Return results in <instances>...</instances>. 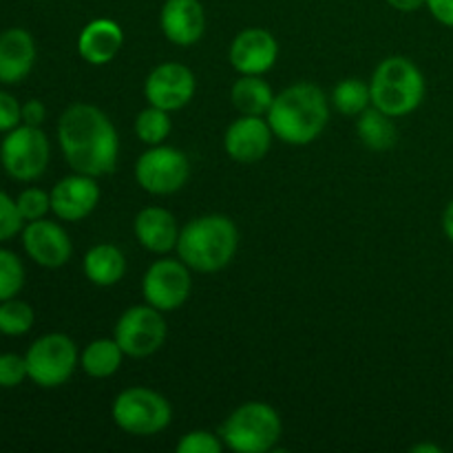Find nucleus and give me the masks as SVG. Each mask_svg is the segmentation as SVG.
Here are the masks:
<instances>
[{
	"label": "nucleus",
	"instance_id": "obj_19",
	"mask_svg": "<svg viewBox=\"0 0 453 453\" xmlns=\"http://www.w3.org/2000/svg\"><path fill=\"white\" fill-rule=\"evenodd\" d=\"M124 47L122 27L109 18L91 20L78 35V53L84 62L93 66L109 65L118 58Z\"/></svg>",
	"mask_w": 453,
	"mask_h": 453
},
{
	"label": "nucleus",
	"instance_id": "obj_13",
	"mask_svg": "<svg viewBox=\"0 0 453 453\" xmlns=\"http://www.w3.org/2000/svg\"><path fill=\"white\" fill-rule=\"evenodd\" d=\"M20 239L27 257L42 268H62L65 264H69L71 255H73V242H71L69 233L47 217L27 221Z\"/></svg>",
	"mask_w": 453,
	"mask_h": 453
},
{
	"label": "nucleus",
	"instance_id": "obj_17",
	"mask_svg": "<svg viewBox=\"0 0 453 453\" xmlns=\"http://www.w3.org/2000/svg\"><path fill=\"white\" fill-rule=\"evenodd\" d=\"M159 25L168 42L193 47L206 31V13L199 0H166L159 13Z\"/></svg>",
	"mask_w": 453,
	"mask_h": 453
},
{
	"label": "nucleus",
	"instance_id": "obj_4",
	"mask_svg": "<svg viewBox=\"0 0 453 453\" xmlns=\"http://www.w3.org/2000/svg\"><path fill=\"white\" fill-rule=\"evenodd\" d=\"M372 106L388 113L389 118H405L414 113L425 100L423 71L414 60L405 56L385 58L374 69L370 80Z\"/></svg>",
	"mask_w": 453,
	"mask_h": 453
},
{
	"label": "nucleus",
	"instance_id": "obj_28",
	"mask_svg": "<svg viewBox=\"0 0 453 453\" xmlns=\"http://www.w3.org/2000/svg\"><path fill=\"white\" fill-rule=\"evenodd\" d=\"M25 264L9 248H0V301L13 299L25 288Z\"/></svg>",
	"mask_w": 453,
	"mask_h": 453
},
{
	"label": "nucleus",
	"instance_id": "obj_32",
	"mask_svg": "<svg viewBox=\"0 0 453 453\" xmlns=\"http://www.w3.org/2000/svg\"><path fill=\"white\" fill-rule=\"evenodd\" d=\"M27 379H29V372H27L25 357L13 352L0 354V388L3 389L20 388Z\"/></svg>",
	"mask_w": 453,
	"mask_h": 453
},
{
	"label": "nucleus",
	"instance_id": "obj_20",
	"mask_svg": "<svg viewBox=\"0 0 453 453\" xmlns=\"http://www.w3.org/2000/svg\"><path fill=\"white\" fill-rule=\"evenodd\" d=\"M133 230H135L137 242L153 255H168L175 250L177 239H180L175 215L159 206H149L137 212Z\"/></svg>",
	"mask_w": 453,
	"mask_h": 453
},
{
	"label": "nucleus",
	"instance_id": "obj_5",
	"mask_svg": "<svg viewBox=\"0 0 453 453\" xmlns=\"http://www.w3.org/2000/svg\"><path fill=\"white\" fill-rule=\"evenodd\" d=\"M281 416L273 405L250 401L239 405L221 425V441L234 453H268L281 441Z\"/></svg>",
	"mask_w": 453,
	"mask_h": 453
},
{
	"label": "nucleus",
	"instance_id": "obj_27",
	"mask_svg": "<svg viewBox=\"0 0 453 453\" xmlns=\"http://www.w3.org/2000/svg\"><path fill=\"white\" fill-rule=\"evenodd\" d=\"M35 312L27 301L13 299L0 301V334L25 336L34 327Z\"/></svg>",
	"mask_w": 453,
	"mask_h": 453
},
{
	"label": "nucleus",
	"instance_id": "obj_30",
	"mask_svg": "<svg viewBox=\"0 0 453 453\" xmlns=\"http://www.w3.org/2000/svg\"><path fill=\"white\" fill-rule=\"evenodd\" d=\"M22 228H25V219L18 211L16 199L0 188V243L20 234Z\"/></svg>",
	"mask_w": 453,
	"mask_h": 453
},
{
	"label": "nucleus",
	"instance_id": "obj_24",
	"mask_svg": "<svg viewBox=\"0 0 453 453\" xmlns=\"http://www.w3.org/2000/svg\"><path fill=\"white\" fill-rule=\"evenodd\" d=\"M357 133L361 137L363 144L370 150L376 153H383L389 150L396 144V127H394V118H389L388 113L379 111L376 106L363 111L358 115L357 122Z\"/></svg>",
	"mask_w": 453,
	"mask_h": 453
},
{
	"label": "nucleus",
	"instance_id": "obj_12",
	"mask_svg": "<svg viewBox=\"0 0 453 453\" xmlns=\"http://www.w3.org/2000/svg\"><path fill=\"white\" fill-rule=\"evenodd\" d=\"M197 91L195 73L181 62H164L149 73L144 82V96L150 106L168 111H180L193 100Z\"/></svg>",
	"mask_w": 453,
	"mask_h": 453
},
{
	"label": "nucleus",
	"instance_id": "obj_29",
	"mask_svg": "<svg viewBox=\"0 0 453 453\" xmlns=\"http://www.w3.org/2000/svg\"><path fill=\"white\" fill-rule=\"evenodd\" d=\"M16 203L25 224L42 219V217H47V212H51V193L42 188H25L16 197Z\"/></svg>",
	"mask_w": 453,
	"mask_h": 453
},
{
	"label": "nucleus",
	"instance_id": "obj_37",
	"mask_svg": "<svg viewBox=\"0 0 453 453\" xmlns=\"http://www.w3.org/2000/svg\"><path fill=\"white\" fill-rule=\"evenodd\" d=\"M442 233L453 243V199L447 203L445 212H442Z\"/></svg>",
	"mask_w": 453,
	"mask_h": 453
},
{
	"label": "nucleus",
	"instance_id": "obj_11",
	"mask_svg": "<svg viewBox=\"0 0 453 453\" xmlns=\"http://www.w3.org/2000/svg\"><path fill=\"white\" fill-rule=\"evenodd\" d=\"M193 290L190 268L181 259H157L142 279V295L159 312H173L188 301Z\"/></svg>",
	"mask_w": 453,
	"mask_h": 453
},
{
	"label": "nucleus",
	"instance_id": "obj_6",
	"mask_svg": "<svg viewBox=\"0 0 453 453\" xmlns=\"http://www.w3.org/2000/svg\"><path fill=\"white\" fill-rule=\"evenodd\" d=\"M113 423L131 436H155L171 425L173 407L150 388H128L115 396Z\"/></svg>",
	"mask_w": 453,
	"mask_h": 453
},
{
	"label": "nucleus",
	"instance_id": "obj_34",
	"mask_svg": "<svg viewBox=\"0 0 453 453\" xmlns=\"http://www.w3.org/2000/svg\"><path fill=\"white\" fill-rule=\"evenodd\" d=\"M44 118H47V106L40 100L31 97L22 104V124H29V127H42Z\"/></svg>",
	"mask_w": 453,
	"mask_h": 453
},
{
	"label": "nucleus",
	"instance_id": "obj_26",
	"mask_svg": "<svg viewBox=\"0 0 453 453\" xmlns=\"http://www.w3.org/2000/svg\"><path fill=\"white\" fill-rule=\"evenodd\" d=\"M173 131V119L171 113L157 106H150L149 109L140 111L135 118V135L140 137V142L149 146H157L166 142V137Z\"/></svg>",
	"mask_w": 453,
	"mask_h": 453
},
{
	"label": "nucleus",
	"instance_id": "obj_36",
	"mask_svg": "<svg viewBox=\"0 0 453 453\" xmlns=\"http://www.w3.org/2000/svg\"><path fill=\"white\" fill-rule=\"evenodd\" d=\"M388 3L392 4V7L396 9V12L410 13V12H416V9L423 7V4L427 3V0H388Z\"/></svg>",
	"mask_w": 453,
	"mask_h": 453
},
{
	"label": "nucleus",
	"instance_id": "obj_31",
	"mask_svg": "<svg viewBox=\"0 0 453 453\" xmlns=\"http://www.w3.org/2000/svg\"><path fill=\"white\" fill-rule=\"evenodd\" d=\"M224 441L206 429H193L177 442V453H221Z\"/></svg>",
	"mask_w": 453,
	"mask_h": 453
},
{
	"label": "nucleus",
	"instance_id": "obj_7",
	"mask_svg": "<svg viewBox=\"0 0 453 453\" xmlns=\"http://www.w3.org/2000/svg\"><path fill=\"white\" fill-rule=\"evenodd\" d=\"M25 361L31 383L42 389H56L69 383L80 365V354L73 339L62 332H49L29 345Z\"/></svg>",
	"mask_w": 453,
	"mask_h": 453
},
{
	"label": "nucleus",
	"instance_id": "obj_38",
	"mask_svg": "<svg viewBox=\"0 0 453 453\" xmlns=\"http://www.w3.org/2000/svg\"><path fill=\"white\" fill-rule=\"evenodd\" d=\"M411 453H442V447L429 445V442H420V445H414L410 449Z\"/></svg>",
	"mask_w": 453,
	"mask_h": 453
},
{
	"label": "nucleus",
	"instance_id": "obj_2",
	"mask_svg": "<svg viewBox=\"0 0 453 453\" xmlns=\"http://www.w3.org/2000/svg\"><path fill=\"white\" fill-rule=\"evenodd\" d=\"M274 137L290 146H308L326 131L330 100L312 82H296L274 96L268 115Z\"/></svg>",
	"mask_w": 453,
	"mask_h": 453
},
{
	"label": "nucleus",
	"instance_id": "obj_9",
	"mask_svg": "<svg viewBox=\"0 0 453 453\" xmlns=\"http://www.w3.org/2000/svg\"><path fill=\"white\" fill-rule=\"evenodd\" d=\"M190 177V162L175 146H150L135 162V180L146 193L166 197L186 186Z\"/></svg>",
	"mask_w": 453,
	"mask_h": 453
},
{
	"label": "nucleus",
	"instance_id": "obj_23",
	"mask_svg": "<svg viewBox=\"0 0 453 453\" xmlns=\"http://www.w3.org/2000/svg\"><path fill=\"white\" fill-rule=\"evenodd\" d=\"M124 352L115 339L91 341L80 354V367L91 379H109L122 367Z\"/></svg>",
	"mask_w": 453,
	"mask_h": 453
},
{
	"label": "nucleus",
	"instance_id": "obj_10",
	"mask_svg": "<svg viewBox=\"0 0 453 453\" xmlns=\"http://www.w3.org/2000/svg\"><path fill=\"white\" fill-rule=\"evenodd\" d=\"M113 339L122 348L124 357H153L166 341V321L153 305H133L115 323Z\"/></svg>",
	"mask_w": 453,
	"mask_h": 453
},
{
	"label": "nucleus",
	"instance_id": "obj_18",
	"mask_svg": "<svg viewBox=\"0 0 453 453\" xmlns=\"http://www.w3.org/2000/svg\"><path fill=\"white\" fill-rule=\"evenodd\" d=\"M35 49L34 35L22 27H12L0 34V82L13 87L34 71Z\"/></svg>",
	"mask_w": 453,
	"mask_h": 453
},
{
	"label": "nucleus",
	"instance_id": "obj_33",
	"mask_svg": "<svg viewBox=\"0 0 453 453\" xmlns=\"http://www.w3.org/2000/svg\"><path fill=\"white\" fill-rule=\"evenodd\" d=\"M22 124V104L16 96L0 91V133H9Z\"/></svg>",
	"mask_w": 453,
	"mask_h": 453
},
{
	"label": "nucleus",
	"instance_id": "obj_1",
	"mask_svg": "<svg viewBox=\"0 0 453 453\" xmlns=\"http://www.w3.org/2000/svg\"><path fill=\"white\" fill-rule=\"evenodd\" d=\"M58 142L73 173L102 177L118 166V131L97 106L71 104L58 119Z\"/></svg>",
	"mask_w": 453,
	"mask_h": 453
},
{
	"label": "nucleus",
	"instance_id": "obj_8",
	"mask_svg": "<svg viewBox=\"0 0 453 453\" xmlns=\"http://www.w3.org/2000/svg\"><path fill=\"white\" fill-rule=\"evenodd\" d=\"M51 159L49 137L40 127L20 124L4 133L0 142V166L12 180L35 181L44 175Z\"/></svg>",
	"mask_w": 453,
	"mask_h": 453
},
{
	"label": "nucleus",
	"instance_id": "obj_14",
	"mask_svg": "<svg viewBox=\"0 0 453 453\" xmlns=\"http://www.w3.org/2000/svg\"><path fill=\"white\" fill-rule=\"evenodd\" d=\"M279 42L270 31L250 27L234 35L228 49L233 69L242 75H264L277 65Z\"/></svg>",
	"mask_w": 453,
	"mask_h": 453
},
{
	"label": "nucleus",
	"instance_id": "obj_21",
	"mask_svg": "<svg viewBox=\"0 0 453 453\" xmlns=\"http://www.w3.org/2000/svg\"><path fill=\"white\" fill-rule=\"evenodd\" d=\"M82 268L93 286L111 288L122 281L127 273V259H124V252L113 243H97L84 255Z\"/></svg>",
	"mask_w": 453,
	"mask_h": 453
},
{
	"label": "nucleus",
	"instance_id": "obj_22",
	"mask_svg": "<svg viewBox=\"0 0 453 453\" xmlns=\"http://www.w3.org/2000/svg\"><path fill=\"white\" fill-rule=\"evenodd\" d=\"M230 100L242 115H268L274 93L261 75H242L230 88Z\"/></svg>",
	"mask_w": 453,
	"mask_h": 453
},
{
	"label": "nucleus",
	"instance_id": "obj_35",
	"mask_svg": "<svg viewBox=\"0 0 453 453\" xmlns=\"http://www.w3.org/2000/svg\"><path fill=\"white\" fill-rule=\"evenodd\" d=\"M425 7L429 9V13H432L441 25L453 29V0H427Z\"/></svg>",
	"mask_w": 453,
	"mask_h": 453
},
{
	"label": "nucleus",
	"instance_id": "obj_3",
	"mask_svg": "<svg viewBox=\"0 0 453 453\" xmlns=\"http://www.w3.org/2000/svg\"><path fill=\"white\" fill-rule=\"evenodd\" d=\"M239 248V230L224 215H202L180 230L177 257L193 273H219L234 259Z\"/></svg>",
	"mask_w": 453,
	"mask_h": 453
},
{
	"label": "nucleus",
	"instance_id": "obj_16",
	"mask_svg": "<svg viewBox=\"0 0 453 453\" xmlns=\"http://www.w3.org/2000/svg\"><path fill=\"white\" fill-rule=\"evenodd\" d=\"M273 128L261 115H242L224 133V149L239 164H255L268 155Z\"/></svg>",
	"mask_w": 453,
	"mask_h": 453
},
{
	"label": "nucleus",
	"instance_id": "obj_25",
	"mask_svg": "<svg viewBox=\"0 0 453 453\" xmlns=\"http://www.w3.org/2000/svg\"><path fill=\"white\" fill-rule=\"evenodd\" d=\"M332 104L341 115L358 118L365 109L372 106L370 84L361 78H345L332 91Z\"/></svg>",
	"mask_w": 453,
	"mask_h": 453
},
{
	"label": "nucleus",
	"instance_id": "obj_15",
	"mask_svg": "<svg viewBox=\"0 0 453 453\" xmlns=\"http://www.w3.org/2000/svg\"><path fill=\"white\" fill-rule=\"evenodd\" d=\"M97 177L73 173L58 181L51 188V212L60 221H82L96 211L100 202V186Z\"/></svg>",
	"mask_w": 453,
	"mask_h": 453
}]
</instances>
